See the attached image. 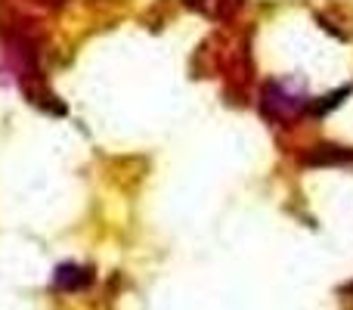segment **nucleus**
Here are the masks:
<instances>
[{
    "label": "nucleus",
    "instance_id": "f257e3e1",
    "mask_svg": "<svg viewBox=\"0 0 353 310\" xmlns=\"http://www.w3.org/2000/svg\"><path fill=\"white\" fill-rule=\"evenodd\" d=\"M261 115L270 124H292L298 115H304L307 109V97L294 93L288 84L282 81H263L261 87Z\"/></svg>",
    "mask_w": 353,
    "mask_h": 310
},
{
    "label": "nucleus",
    "instance_id": "20e7f679",
    "mask_svg": "<svg viewBox=\"0 0 353 310\" xmlns=\"http://www.w3.org/2000/svg\"><path fill=\"white\" fill-rule=\"evenodd\" d=\"M189 10L201 12L205 19H214V22H226L230 16H236L242 10V0H183Z\"/></svg>",
    "mask_w": 353,
    "mask_h": 310
},
{
    "label": "nucleus",
    "instance_id": "39448f33",
    "mask_svg": "<svg viewBox=\"0 0 353 310\" xmlns=\"http://www.w3.org/2000/svg\"><path fill=\"white\" fill-rule=\"evenodd\" d=\"M353 93V87L350 84H344V87H338V90H332V93H325V97H319V99H307V109H304V115H310V118H325L332 109H338V106L344 103Z\"/></svg>",
    "mask_w": 353,
    "mask_h": 310
},
{
    "label": "nucleus",
    "instance_id": "7ed1b4c3",
    "mask_svg": "<svg viewBox=\"0 0 353 310\" xmlns=\"http://www.w3.org/2000/svg\"><path fill=\"white\" fill-rule=\"evenodd\" d=\"M93 267H84V264H62L53 273V286L59 292H84V289L93 286Z\"/></svg>",
    "mask_w": 353,
    "mask_h": 310
},
{
    "label": "nucleus",
    "instance_id": "f03ea898",
    "mask_svg": "<svg viewBox=\"0 0 353 310\" xmlns=\"http://www.w3.org/2000/svg\"><path fill=\"white\" fill-rule=\"evenodd\" d=\"M304 168H350L353 171V146H338V143H316L307 146L301 155Z\"/></svg>",
    "mask_w": 353,
    "mask_h": 310
}]
</instances>
